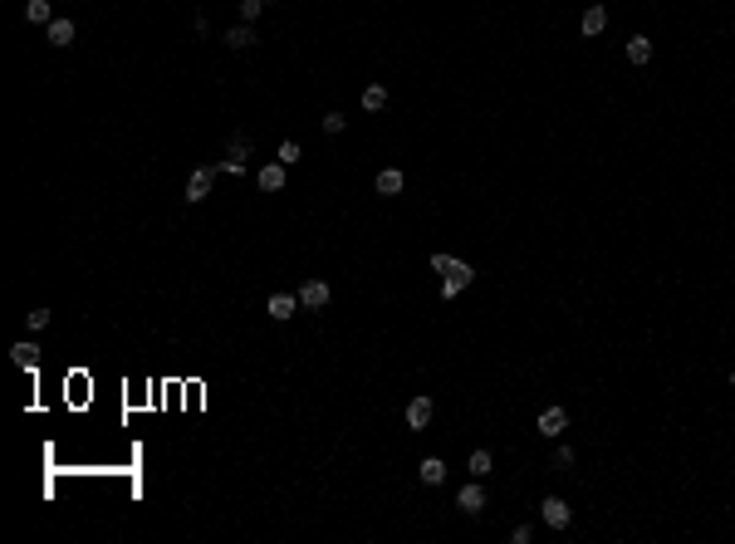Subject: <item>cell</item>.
I'll return each mask as SVG.
<instances>
[{
    "mask_svg": "<svg viewBox=\"0 0 735 544\" xmlns=\"http://www.w3.org/2000/svg\"><path fill=\"white\" fill-rule=\"evenodd\" d=\"M216 172H221V167H192V177H187V206H201V201L211 196Z\"/></svg>",
    "mask_w": 735,
    "mask_h": 544,
    "instance_id": "obj_1",
    "label": "cell"
},
{
    "mask_svg": "<svg viewBox=\"0 0 735 544\" xmlns=\"http://www.w3.org/2000/svg\"><path fill=\"white\" fill-rule=\"evenodd\" d=\"M245 157H250V138H245V133H236V138H231V152H225V162H221V172L241 177V172H245Z\"/></svg>",
    "mask_w": 735,
    "mask_h": 544,
    "instance_id": "obj_2",
    "label": "cell"
},
{
    "mask_svg": "<svg viewBox=\"0 0 735 544\" xmlns=\"http://www.w3.org/2000/svg\"><path fill=\"white\" fill-rule=\"evenodd\" d=\"M539 515H544V525H549V529H569V520H574V510L564 505L559 496H549V500L539 505Z\"/></svg>",
    "mask_w": 735,
    "mask_h": 544,
    "instance_id": "obj_3",
    "label": "cell"
},
{
    "mask_svg": "<svg viewBox=\"0 0 735 544\" xmlns=\"http://www.w3.org/2000/svg\"><path fill=\"white\" fill-rule=\"evenodd\" d=\"M471 280H476V270H471L466 260H456V270H451V275L441 280V294H446V299H456V294H461V290H466Z\"/></svg>",
    "mask_w": 735,
    "mask_h": 544,
    "instance_id": "obj_4",
    "label": "cell"
},
{
    "mask_svg": "<svg viewBox=\"0 0 735 544\" xmlns=\"http://www.w3.org/2000/svg\"><path fill=\"white\" fill-rule=\"evenodd\" d=\"M564 426H569V412H564V407H544L539 412V437H559Z\"/></svg>",
    "mask_w": 735,
    "mask_h": 544,
    "instance_id": "obj_5",
    "label": "cell"
},
{
    "mask_svg": "<svg viewBox=\"0 0 735 544\" xmlns=\"http://www.w3.org/2000/svg\"><path fill=\"white\" fill-rule=\"evenodd\" d=\"M299 304H304V309H324V304H328V285H324V280H304V285H299Z\"/></svg>",
    "mask_w": 735,
    "mask_h": 544,
    "instance_id": "obj_6",
    "label": "cell"
},
{
    "mask_svg": "<svg viewBox=\"0 0 735 544\" xmlns=\"http://www.w3.org/2000/svg\"><path fill=\"white\" fill-rule=\"evenodd\" d=\"M481 505H485V491H481V485H461L456 510H461V515H481Z\"/></svg>",
    "mask_w": 735,
    "mask_h": 544,
    "instance_id": "obj_7",
    "label": "cell"
},
{
    "mask_svg": "<svg viewBox=\"0 0 735 544\" xmlns=\"http://www.w3.org/2000/svg\"><path fill=\"white\" fill-rule=\"evenodd\" d=\"M255 182H260V191H279V187H285V162H270V167H260Z\"/></svg>",
    "mask_w": 735,
    "mask_h": 544,
    "instance_id": "obj_8",
    "label": "cell"
},
{
    "mask_svg": "<svg viewBox=\"0 0 735 544\" xmlns=\"http://www.w3.org/2000/svg\"><path fill=\"white\" fill-rule=\"evenodd\" d=\"M427 422H431V397H412V402H407V426L422 431Z\"/></svg>",
    "mask_w": 735,
    "mask_h": 544,
    "instance_id": "obj_9",
    "label": "cell"
},
{
    "mask_svg": "<svg viewBox=\"0 0 735 544\" xmlns=\"http://www.w3.org/2000/svg\"><path fill=\"white\" fill-rule=\"evenodd\" d=\"M44 30H49V44H54V49H69V44H74V20H49Z\"/></svg>",
    "mask_w": 735,
    "mask_h": 544,
    "instance_id": "obj_10",
    "label": "cell"
},
{
    "mask_svg": "<svg viewBox=\"0 0 735 544\" xmlns=\"http://www.w3.org/2000/svg\"><path fill=\"white\" fill-rule=\"evenodd\" d=\"M295 309H299V294H270V319H295Z\"/></svg>",
    "mask_w": 735,
    "mask_h": 544,
    "instance_id": "obj_11",
    "label": "cell"
},
{
    "mask_svg": "<svg viewBox=\"0 0 735 544\" xmlns=\"http://www.w3.org/2000/svg\"><path fill=\"white\" fill-rule=\"evenodd\" d=\"M603 25H608V10H603V6H588V10H584V20H579V30H584L588 39H593V35H603Z\"/></svg>",
    "mask_w": 735,
    "mask_h": 544,
    "instance_id": "obj_12",
    "label": "cell"
},
{
    "mask_svg": "<svg viewBox=\"0 0 735 544\" xmlns=\"http://www.w3.org/2000/svg\"><path fill=\"white\" fill-rule=\"evenodd\" d=\"M373 187H378V196H398V191H402V172H398V167H382Z\"/></svg>",
    "mask_w": 735,
    "mask_h": 544,
    "instance_id": "obj_13",
    "label": "cell"
},
{
    "mask_svg": "<svg viewBox=\"0 0 735 544\" xmlns=\"http://www.w3.org/2000/svg\"><path fill=\"white\" fill-rule=\"evenodd\" d=\"M25 20H30V25H49V20H54V6H49V0H25Z\"/></svg>",
    "mask_w": 735,
    "mask_h": 544,
    "instance_id": "obj_14",
    "label": "cell"
},
{
    "mask_svg": "<svg viewBox=\"0 0 735 544\" xmlns=\"http://www.w3.org/2000/svg\"><path fill=\"white\" fill-rule=\"evenodd\" d=\"M628 59H633V64H647V59H652V39H647V35H633V39H628Z\"/></svg>",
    "mask_w": 735,
    "mask_h": 544,
    "instance_id": "obj_15",
    "label": "cell"
},
{
    "mask_svg": "<svg viewBox=\"0 0 735 544\" xmlns=\"http://www.w3.org/2000/svg\"><path fill=\"white\" fill-rule=\"evenodd\" d=\"M250 44H255V30H250V25L225 30V49H250Z\"/></svg>",
    "mask_w": 735,
    "mask_h": 544,
    "instance_id": "obj_16",
    "label": "cell"
},
{
    "mask_svg": "<svg viewBox=\"0 0 735 544\" xmlns=\"http://www.w3.org/2000/svg\"><path fill=\"white\" fill-rule=\"evenodd\" d=\"M422 480H427V485H441V480H446V461H441V456H427V461H422Z\"/></svg>",
    "mask_w": 735,
    "mask_h": 544,
    "instance_id": "obj_17",
    "label": "cell"
},
{
    "mask_svg": "<svg viewBox=\"0 0 735 544\" xmlns=\"http://www.w3.org/2000/svg\"><path fill=\"white\" fill-rule=\"evenodd\" d=\"M363 108H368V113L387 108V88H382V84H368V88H363Z\"/></svg>",
    "mask_w": 735,
    "mask_h": 544,
    "instance_id": "obj_18",
    "label": "cell"
},
{
    "mask_svg": "<svg viewBox=\"0 0 735 544\" xmlns=\"http://www.w3.org/2000/svg\"><path fill=\"white\" fill-rule=\"evenodd\" d=\"M279 162H285V167H295V162H299V142H295V138L279 142Z\"/></svg>",
    "mask_w": 735,
    "mask_h": 544,
    "instance_id": "obj_19",
    "label": "cell"
},
{
    "mask_svg": "<svg viewBox=\"0 0 735 544\" xmlns=\"http://www.w3.org/2000/svg\"><path fill=\"white\" fill-rule=\"evenodd\" d=\"M10 353H15V363H20V368H30V363H35V353H39V348H35V344H15V348H10Z\"/></svg>",
    "mask_w": 735,
    "mask_h": 544,
    "instance_id": "obj_20",
    "label": "cell"
},
{
    "mask_svg": "<svg viewBox=\"0 0 735 544\" xmlns=\"http://www.w3.org/2000/svg\"><path fill=\"white\" fill-rule=\"evenodd\" d=\"M471 476H490V451H471Z\"/></svg>",
    "mask_w": 735,
    "mask_h": 544,
    "instance_id": "obj_21",
    "label": "cell"
},
{
    "mask_svg": "<svg viewBox=\"0 0 735 544\" xmlns=\"http://www.w3.org/2000/svg\"><path fill=\"white\" fill-rule=\"evenodd\" d=\"M260 6H265V0H241V20L255 25V20H260Z\"/></svg>",
    "mask_w": 735,
    "mask_h": 544,
    "instance_id": "obj_22",
    "label": "cell"
},
{
    "mask_svg": "<svg viewBox=\"0 0 735 544\" xmlns=\"http://www.w3.org/2000/svg\"><path fill=\"white\" fill-rule=\"evenodd\" d=\"M431 270H436V275H451V270H456V260H451V255H431Z\"/></svg>",
    "mask_w": 735,
    "mask_h": 544,
    "instance_id": "obj_23",
    "label": "cell"
},
{
    "mask_svg": "<svg viewBox=\"0 0 735 544\" xmlns=\"http://www.w3.org/2000/svg\"><path fill=\"white\" fill-rule=\"evenodd\" d=\"M324 133H328V138L344 133V113H324Z\"/></svg>",
    "mask_w": 735,
    "mask_h": 544,
    "instance_id": "obj_24",
    "label": "cell"
},
{
    "mask_svg": "<svg viewBox=\"0 0 735 544\" xmlns=\"http://www.w3.org/2000/svg\"><path fill=\"white\" fill-rule=\"evenodd\" d=\"M49 319H54L49 309H35V314H25V323H30V329H44V323H49Z\"/></svg>",
    "mask_w": 735,
    "mask_h": 544,
    "instance_id": "obj_25",
    "label": "cell"
},
{
    "mask_svg": "<svg viewBox=\"0 0 735 544\" xmlns=\"http://www.w3.org/2000/svg\"><path fill=\"white\" fill-rule=\"evenodd\" d=\"M510 539H515V544H530V539H534V525H515V534H510Z\"/></svg>",
    "mask_w": 735,
    "mask_h": 544,
    "instance_id": "obj_26",
    "label": "cell"
},
{
    "mask_svg": "<svg viewBox=\"0 0 735 544\" xmlns=\"http://www.w3.org/2000/svg\"><path fill=\"white\" fill-rule=\"evenodd\" d=\"M64 6H69V0H64Z\"/></svg>",
    "mask_w": 735,
    "mask_h": 544,
    "instance_id": "obj_27",
    "label": "cell"
},
{
    "mask_svg": "<svg viewBox=\"0 0 735 544\" xmlns=\"http://www.w3.org/2000/svg\"><path fill=\"white\" fill-rule=\"evenodd\" d=\"M265 6H270V0H265Z\"/></svg>",
    "mask_w": 735,
    "mask_h": 544,
    "instance_id": "obj_28",
    "label": "cell"
}]
</instances>
